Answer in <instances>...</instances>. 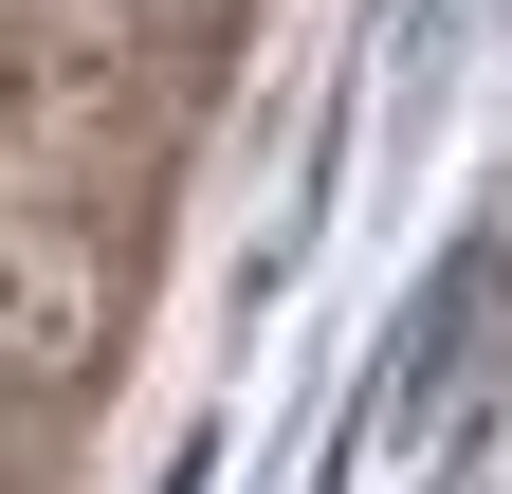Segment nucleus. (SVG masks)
<instances>
[{
	"instance_id": "nucleus-1",
	"label": "nucleus",
	"mask_w": 512,
	"mask_h": 494,
	"mask_svg": "<svg viewBox=\"0 0 512 494\" xmlns=\"http://www.w3.org/2000/svg\"><path fill=\"white\" fill-rule=\"evenodd\" d=\"M110 330H128V275L92 257L74 220H0V385H92L110 366Z\"/></svg>"
}]
</instances>
